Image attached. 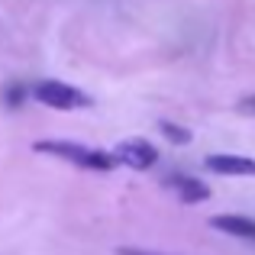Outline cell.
<instances>
[{
    "label": "cell",
    "instance_id": "9",
    "mask_svg": "<svg viewBox=\"0 0 255 255\" xmlns=\"http://www.w3.org/2000/svg\"><path fill=\"white\" fill-rule=\"evenodd\" d=\"M117 255H158V252H145V249H117Z\"/></svg>",
    "mask_w": 255,
    "mask_h": 255
},
{
    "label": "cell",
    "instance_id": "1",
    "mask_svg": "<svg viewBox=\"0 0 255 255\" xmlns=\"http://www.w3.org/2000/svg\"><path fill=\"white\" fill-rule=\"evenodd\" d=\"M32 149L42 152V155L65 158V162L81 165V168H91V171H110L113 165H120L113 152L91 149V145H81V142H65V139H39Z\"/></svg>",
    "mask_w": 255,
    "mask_h": 255
},
{
    "label": "cell",
    "instance_id": "7",
    "mask_svg": "<svg viewBox=\"0 0 255 255\" xmlns=\"http://www.w3.org/2000/svg\"><path fill=\"white\" fill-rule=\"evenodd\" d=\"M158 132H162L168 142H174V145H187L191 142V132H187L184 126H178V123H168V120H158Z\"/></svg>",
    "mask_w": 255,
    "mask_h": 255
},
{
    "label": "cell",
    "instance_id": "8",
    "mask_svg": "<svg viewBox=\"0 0 255 255\" xmlns=\"http://www.w3.org/2000/svg\"><path fill=\"white\" fill-rule=\"evenodd\" d=\"M239 113H249V117H255V94H249V97L239 100Z\"/></svg>",
    "mask_w": 255,
    "mask_h": 255
},
{
    "label": "cell",
    "instance_id": "6",
    "mask_svg": "<svg viewBox=\"0 0 255 255\" xmlns=\"http://www.w3.org/2000/svg\"><path fill=\"white\" fill-rule=\"evenodd\" d=\"M168 184L174 187V194H178L184 204H197V200L210 197V187L200 184L197 178H168Z\"/></svg>",
    "mask_w": 255,
    "mask_h": 255
},
{
    "label": "cell",
    "instance_id": "3",
    "mask_svg": "<svg viewBox=\"0 0 255 255\" xmlns=\"http://www.w3.org/2000/svg\"><path fill=\"white\" fill-rule=\"evenodd\" d=\"M113 155H117L120 165H129V168H136V171H145L158 162V149L152 142H145V139H123V142L113 149Z\"/></svg>",
    "mask_w": 255,
    "mask_h": 255
},
{
    "label": "cell",
    "instance_id": "2",
    "mask_svg": "<svg viewBox=\"0 0 255 255\" xmlns=\"http://www.w3.org/2000/svg\"><path fill=\"white\" fill-rule=\"evenodd\" d=\"M32 97L39 104L52 107V110H78V107H91V97L78 87L65 81H36L32 84Z\"/></svg>",
    "mask_w": 255,
    "mask_h": 255
},
{
    "label": "cell",
    "instance_id": "5",
    "mask_svg": "<svg viewBox=\"0 0 255 255\" xmlns=\"http://www.w3.org/2000/svg\"><path fill=\"white\" fill-rule=\"evenodd\" d=\"M210 226L226 236H239L255 243V220L252 217H239V213H220V217H210Z\"/></svg>",
    "mask_w": 255,
    "mask_h": 255
},
{
    "label": "cell",
    "instance_id": "4",
    "mask_svg": "<svg viewBox=\"0 0 255 255\" xmlns=\"http://www.w3.org/2000/svg\"><path fill=\"white\" fill-rule=\"evenodd\" d=\"M207 168L213 174H233V178H255V158L246 155H230V152H217L207 155Z\"/></svg>",
    "mask_w": 255,
    "mask_h": 255
}]
</instances>
